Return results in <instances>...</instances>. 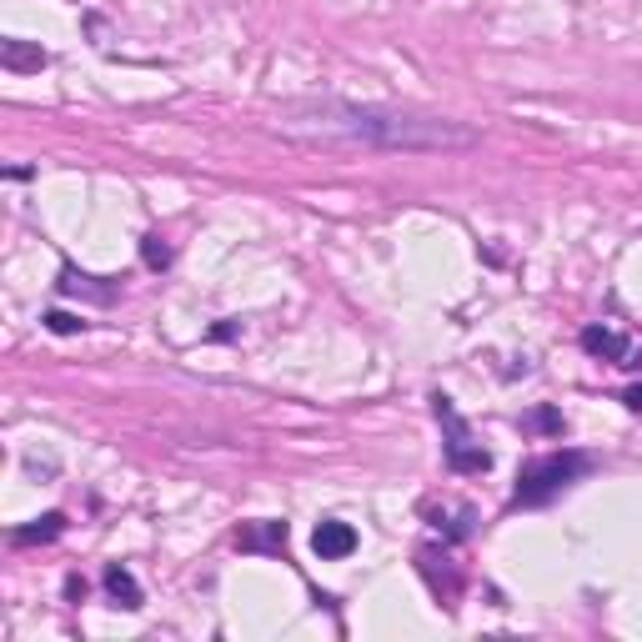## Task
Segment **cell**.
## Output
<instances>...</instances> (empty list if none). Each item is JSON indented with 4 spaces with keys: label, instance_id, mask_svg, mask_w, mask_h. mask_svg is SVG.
I'll return each mask as SVG.
<instances>
[{
    "label": "cell",
    "instance_id": "9",
    "mask_svg": "<svg viewBox=\"0 0 642 642\" xmlns=\"http://www.w3.org/2000/svg\"><path fill=\"white\" fill-rule=\"evenodd\" d=\"M0 61H6V71H41L46 66V51L41 46H26V41H6V46H0Z\"/></svg>",
    "mask_w": 642,
    "mask_h": 642
},
{
    "label": "cell",
    "instance_id": "6",
    "mask_svg": "<svg viewBox=\"0 0 642 642\" xmlns=\"http://www.w3.org/2000/svg\"><path fill=\"white\" fill-rule=\"evenodd\" d=\"M246 552H281L286 547V522H256V527H241L236 537Z\"/></svg>",
    "mask_w": 642,
    "mask_h": 642
},
{
    "label": "cell",
    "instance_id": "11",
    "mask_svg": "<svg viewBox=\"0 0 642 642\" xmlns=\"http://www.w3.org/2000/svg\"><path fill=\"white\" fill-rule=\"evenodd\" d=\"M141 256H146V266H151V271L171 266V246H166L161 236H146V241H141Z\"/></svg>",
    "mask_w": 642,
    "mask_h": 642
},
{
    "label": "cell",
    "instance_id": "8",
    "mask_svg": "<svg viewBox=\"0 0 642 642\" xmlns=\"http://www.w3.org/2000/svg\"><path fill=\"white\" fill-rule=\"evenodd\" d=\"M106 592L116 597V607H131V612L141 607V582H136V577H131V567H121V562H116V567H106Z\"/></svg>",
    "mask_w": 642,
    "mask_h": 642
},
{
    "label": "cell",
    "instance_id": "4",
    "mask_svg": "<svg viewBox=\"0 0 642 642\" xmlns=\"http://www.w3.org/2000/svg\"><path fill=\"white\" fill-rule=\"evenodd\" d=\"M311 552H316L321 562H342V557H352V552H357V527H352V522H337V517L316 522Z\"/></svg>",
    "mask_w": 642,
    "mask_h": 642
},
{
    "label": "cell",
    "instance_id": "7",
    "mask_svg": "<svg viewBox=\"0 0 642 642\" xmlns=\"http://www.w3.org/2000/svg\"><path fill=\"white\" fill-rule=\"evenodd\" d=\"M61 532H66V517H61V512H46V517H36L31 527H16L11 542H16V547H36V542H56Z\"/></svg>",
    "mask_w": 642,
    "mask_h": 642
},
{
    "label": "cell",
    "instance_id": "1",
    "mask_svg": "<svg viewBox=\"0 0 642 642\" xmlns=\"http://www.w3.org/2000/svg\"><path fill=\"white\" fill-rule=\"evenodd\" d=\"M276 131L311 146H367V151H472L482 136L462 121L402 111V106H357V101H291L276 111Z\"/></svg>",
    "mask_w": 642,
    "mask_h": 642
},
{
    "label": "cell",
    "instance_id": "14",
    "mask_svg": "<svg viewBox=\"0 0 642 642\" xmlns=\"http://www.w3.org/2000/svg\"><path fill=\"white\" fill-rule=\"evenodd\" d=\"M622 402H627L632 412H642V382H637V387H627V392H622Z\"/></svg>",
    "mask_w": 642,
    "mask_h": 642
},
{
    "label": "cell",
    "instance_id": "2",
    "mask_svg": "<svg viewBox=\"0 0 642 642\" xmlns=\"http://www.w3.org/2000/svg\"><path fill=\"white\" fill-rule=\"evenodd\" d=\"M587 472H592V457H587V452H547V457H532V462L517 472L512 502H517V507H542V502H552L562 487H572V482L587 477Z\"/></svg>",
    "mask_w": 642,
    "mask_h": 642
},
{
    "label": "cell",
    "instance_id": "12",
    "mask_svg": "<svg viewBox=\"0 0 642 642\" xmlns=\"http://www.w3.org/2000/svg\"><path fill=\"white\" fill-rule=\"evenodd\" d=\"M46 327H51V332H61V337H71V332H81V327H86V321H76V316H66V311H51V316H46Z\"/></svg>",
    "mask_w": 642,
    "mask_h": 642
},
{
    "label": "cell",
    "instance_id": "3",
    "mask_svg": "<svg viewBox=\"0 0 642 642\" xmlns=\"http://www.w3.org/2000/svg\"><path fill=\"white\" fill-rule=\"evenodd\" d=\"M432 412H437V422L447 427V462H452V472H487L492 457H487L482 442H472V432H467V422L457 417L452 397L437 392V397H432Z\"/></svg>",
    "mask_w": 642,
    "mask_h": 642
},
{
    "label": "cell",
    "instance_id": "5",
    "mask_svg": "<svg viewBox=\"0 0 642 642\" xmlns=\"http://www.w3.org/2000/svg\"><path fill=\"white\" fill-rule=\"evenodd\" d=\"M582 352H587V357H597V362L622 367V362L632 357V342H627L617 327H587V332H582Z\"/></svg>",
    "mask_w": 642,
    "mask_h": 642
},
{
    "label": "cell",
    "instance_id": "13",
    "mask_svg": "<svg viewBox=\"0 0 642 642\" xmlns=\"http://www.w3.org/2000/svg\"><path fill=\"white\" fill-rule=\"evenodd\" d=\"M532 422H537L542 432H562V417H557V412H537Z\"/></svg>",
    "mask_w": 642,
    "mask_h": 642
},
{
    "label": "cell",
    "instance_id": "10",
    "mask_svg": "<svg viewBox=\"0 0 642 642\" xmlns=\"http://www.w3.org/2000/svg\"><path fill=\"white\" fill-rule=\"evenodd\" d=\"M61 291H71V296H96V301H116V286H96V276H81V271H66V276H61Z\"/></svg>",
    "mask_w": 642,
    "mask_h": 642
}]
</instances>
